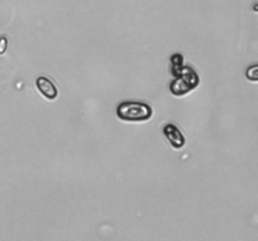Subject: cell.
I'll return each instance as SVG.
<instances>
[{"mask_svg":"<svg viewBox=\"0 0 258 241\" xmlns=\"http://www.w3.org/2000/svg\"><path fill=\"white\" fill-rule=\"evenodd\" d=\"M7 45H8L7 39H5V38H2V39H0V54H3V53L7 50Z\"/></svg>","mask_w":258,"mask_h":241,"instance_id":"obj_7","label":"cell"},{"mask_svg":"<svg viewBox=\"0 0 258 241\" xmlns=\"http://www.w3.org/2000/svg\"><path fill=\"white\" fill-rule=\"evenodd\" d=\"M257 69H258V65H252L251 68L247 69V78L251 79L252 82H257Z\"/></svg>","mask_w":258,"mask_h":241,"instance_id":"obj_6","label":"cell"},{"mask_svg":"<svg viewBox=\"0 0 258 241\" xmlns=\"http://www.w3.org/2000/svg\"><path fill=\"white\" fill-rule=\"evenodd\" d=\"M170 90L171 93L175 95H184L186 94V93L190 92L191 88L189 87L188 83L184 79H181L180 77H175V79H174L170 84Z\"/></svg>","mask_w":258,"mask_h":241,"instance_id":"obj_4","label":"cell"},{"mask_svg":"<svg viewBox=\"0 0 258 241\" xmlns=\"http://www.w3.org/2000/svg\"><path fill=\"white\" fill-rule=\"evenodd\" d=\"M116 114L123 122H145L153 117V108L148 103L126 100L118 104Z\"/></svg>","mask_w":258,"mask_h":241,"instance_id":"obj_1","label":"cell"},{"mask_svg":"<svg viewBox=\"0 0 258 241\" xmlns=\"http://www.w3.org/2000/svg\"><path fill=\"white\" fill-rule=\"evenodd\" d=\"M35 85H37L38 90L40 94L48 100H54L58 97V89L54 85V83L47 77H38L35 80Z\"/></svg>","mask_w":258,"mask_h":241,"instance_id":"obj_3","label":"cell"},{"mask_svg":"<svg viewBox=\"0 0 258 241\" xmlns=\"http://www.w3.org/2000/svg\"><path fill=\"white\" fill-rule=\"evenodd\" d=\"M164 136L166 137V140L169 141V143L171 145V147L175 148V150H180L185 145V137L181 133V131L176 127L173 123H169L164 127Z\"/></svg>","mask_w":258,"mask_h":241,"instance_id":"obj_2","label":"cell"},{"mask_svg":"<svg viewBox=\"0 0 258 241\" xmlns=\"http://www.w3.org/2000/svg\"><path fill=\"white\" fill-rule=\"evenodd\" d=\"M184 65V58L181 54H174L171 57V69H173L174 77L178 75V73L180 72L181 68Z\"/></svg>","mask_w":258,"mask_h":241,"instance_id":"obj_5","label":"cell"}]
</instances>
